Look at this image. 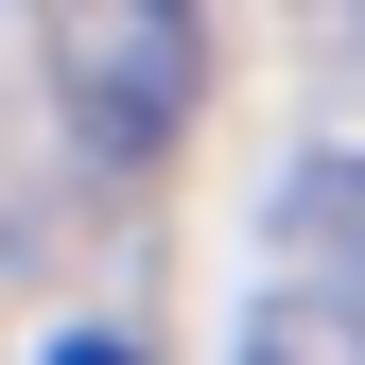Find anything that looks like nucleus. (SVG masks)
<instances>
[{
	"instance_id": "obj_1",
	"label": "nucleus",
	"mask_w": 365,
	"mask_h": 365,
	"mask_svg": "<svg viewBox=\"0 0 365 365\" xmlns=\"http://www.w3.org/2000/svg\"><path fill=\"white\" fill-rule=\"evenodd\" d=\"M244 365H365V157L313 140L261 226V296H244Z\"/></svg>"
},
{
	"instance_id": "obj_2",
	"label": "nucleus",
	"mask_w": 365,
	"mask_h": 365,
	"mask_svg": "<svg viewBox=\"0 0 365 365\" xmlns=\"http://www.w3.org/2000/svg\"><path fill=\"white\" fill-rule=\"evenodd\" d=\"M209 87V35L157 18V0H122V18H53V105L87 122V157H157L174 122H192Z\"/></svg>"
},
{
	"instance_id": "obj_3",
	"label": "nucleus",
	"mask_w": 365,
	"mask_h": 365,
	"mask_svg": "<svg viewBox=\"0 0 365 365\" xmlns=\"http://www.w3.org/2000/svg\"><path fill=\"white\" fill-rule=\"evenodd\" d=\"M35 365H140V348H122V331H53Z\"/></svg>"
}]
</instances>
